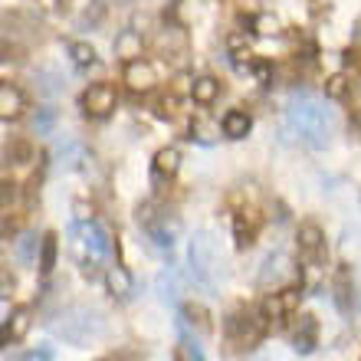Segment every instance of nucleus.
Returning a JSON list of instances; mask_svg holds the SVG:
<instances>
[{
	"label": "nucleus",
	"instance_id": "nucleus-1",
	"mask_svg": "<svg viewBox=\"0 0 361 361\" xmlns=\"http://www.w3.org/2000/svg\"><path fill=\"white\" fill-rule=\"evenodd\" d=\"M286 132L295 135L312 152H322L332 142V112L312 95H293L286 105Z\"/></svg>",
	"mask_w": 361,
	"mask_h": 361
},
{
	"label": "nucleus",
	"instance_id": "nucleus-2",
	"mask_svg": "<svg viewBox=\"0 0 361 361\" xmlns=\"http://www.w3.org/2000/svg\"><path fill=\"white\" fill-rule=\"evenodd\" d=\"M188 259H190V276H194V283H200L207 293H220V286H224V257H220L217 250V240L210 237V233H194L188 247Z\"/></svg>",
	"mask_w": 361,
	"mask_h": 361
},
{
	"label": "nucleus",
	"instance_id": "nucleus-3",
	"mask_svg": "<svg viewBox=\"0 0 361 361\" xmlns=\"http://www.w3.org/2000/svg\"><path fill=\"white\" fill-rule=\"evenodd\" d=\"M53 332L63 338V342L76 345V348H86V345L99 342L105 335V322L102 315L92 312V309H66L59 315V322H53Z\"/></svg>",
	"mask_w": 361,
	"mask_h": 361
},
{
	"label": "nucleus",
	"instance_id": "nucleus-4",
	"mask_svg": "<svg viewBox=\"0 0 361 361\" xmlns=\"http://www.w3.org/2000/svg\"><path fill=\"white\" fill-rule=\"evenodd\" d=\"M115 102H118V95L109 82H95L82 92V112L92 115V118H105V115L115 112Z\"/></svg>",
	"mask_w": 361,
	"mask_h": 361
},
{
	"label": "nucleus",
	"instance_id": "nucleus-5",
	"mask_svg": "<svg viewBox=\"0 0 361 361\" xmlns=\"http://www.w3.org/2000/svg\"><path fill=\"white\" fill-rule=\"evenodd\" d=\"M82 237V243H86L89 250V259L92 263H102V259H109V250H112V243H109V233H105V227H99L95 220H86V224H76L73 227Z\"/></svg>",
	"mask_w": 361,
	"mask_h": 361
},
{
	"label": "nucleus",
	"instance_id": "nucleus-6",
	"mask_svg": "<svg viewBox=\"0 0 361 361\" xmlns=\"http://www.w3.org/2000/svg\"><path fill=\"white\" fill-rule=\"evenodd\" d=\"M125 86L132 89V92H152L154 86H158V69L148 63V59H132V63H125Z\"/></svg>",
	"mask_w": 361,
	"mask_h": 361
},
{
	"label": "nucleus",
	"instance_id": "nucleus-7",
	"mask_svg": "<svg viewBox=\"0 0 361 361\" xmlns=\"http://www.w3.org/2000/svg\"><path fill=\"white\" fill-rule=\"evenodd\" d=\"M289 273H293L289 257H286L283 250H276V253H269V257L263 259V269H259V286H279Z\"/></svg>",
	"mask_w": 361,
	"mask_h": 361
},
{
	"label": "nucleus",
	"instance_id": "nucleus-8",
	"mask_svg": "<svg viewBox=\"0 0 361 361\" xmlns=\"http://www.w3.org/2000/svg\"><path fill=\"white\" fill-rule=\"evenodd\" d=\"M145 230H148V237H152L161 250H171V247H174V240H178L180 224H178L174 217H168V214H161V217H154Z\"/></svg>",
	"mask_w": 361,
	"mask_h": 361
},
{
	"label": "nucleus",
	"instance_id": "nucleus-9",
	"mask_svg": "<svg viewBox=\"0 0 361 361\" xmlns=\"http://www.w3.org/2000/svg\"><path fill=\"white\" fill-rule=\"evenodd\" d=\"M142 47H145V39L138 30H122L118 37H115L112 49H115V56L122 59V63H132V59H142Z\"/></svg>",
	"mask_w": 361,
	"mask_h": 361
},
{
	"label": "nucleus",
	"instance_id": "nucleus-10",
	"mask_svg": "<svg viewBox=\"0 0 361 361\" xmlns=\"http://www.w3.org/2000/svg\"><path fill=\"white\" fill-rule=\"evenodd\" d=\"M315 345H319V322H315L312 315H302L299 329L293 335V348L299 355H309V352H315Z\"/></svg>",
	"mask_w": 361,
	"mask_h": 361
},
{
	"label": "nucleus",
	"instance_id": "nucleus-11",
	"mask_svg": "<svg viewBox=\"0 0 361 361\" xmlns=\"http://www.w3.org/2000/svg\"><path fill=\"white\" fill-rule=\"evenodd\" d=\"M23 92H20L17 86H10V82H4L0 86V118L4 122H13V118H20L23 115Z\"/></svg>",
	"mask_w": 361,
	"mask_h": 361
},
{
	"label": "nucleus",
	"instance_id": "nucleus-12",
	"mask_svg": "<svg viewBox=\"0 0 361 361\" xmlns=\"http://www.w3.org/2000/svg\"><path fill=\"white\" fill-rule=\"evenodd\" d=\"M154 180H171L174 174H178L180 168V148H174V145H168V148H161V152L154 154Z\"/></svg>",
	"mask_w": 361,
	"mask_h": 361
},
{
	"label": "nucleus",
	"instance_id": "nucleus-13",
	"mask_svg": "<svg viewBox=\"0 0 361 361\" xmlns=\"http://www.w3.org/2000/svg\"><path fill=\"white\" fill-rule=\"evenodd\" d=\"M105 286H109V293H112L115 299H128V295L135 293V279L125 267H109L105 269Z\"/></svg>",
	"mask_w": 361,
	"mask_h": 361
},
{
	"label": "nucleus",
	"instance_id": "nucleus-14",
	"mask_svg": "<svg viewBox=\"0 0 361 361\" xmlns=\"http://www.w3.org/2000/svg\"><path fill=\"white\" fill-rule=\"evenodd\" d=\"M86 161H92V158H89L86 154V148H82V145L79 142H63L56 148V164L59 168H63V171H73V168H82V164Z\"/></svg>",
	"mask_w": 361,
	"mask_h": 361
},
{
	"label": "nucleus",
	"instance_id": "nucleus-15",
	"mask_svg": "<svg viewBox=\"0 0 361 361\" xmlns=\"http://www.w3.org/2000/svg\"><path fill=\"white\" fill-rule=\"evenodd\" d=\"M224 135L227 138H247L250 128H253V118H250V112H243V109H230L227 115H224Z\"/></svg>",
	"mask_w": 361,
	"mask_h": 361
},
{
	"label": "nucleus",
	"instance_id": "nucleus-16",
	"mask_svg": "<svg viewBox=\"0 0 361 361\" xmlns=\"http://www.w3.org/2000/svg\"><path fill=\"white\" fill-rule=\"evenodd\" d=\"M220 95V82L214 76H197L190 82V99L197 105H214Z\"/></svg>",
	"mask_w": 361,
	"mask_h": 361
},
{
	"label": "nucleus",
	"instance_id": "nucleus-17",
	"mask_svg": "<svg viewBox=\"0 0 361 361\" xmlns=\"http://www.w3.org/2000/svg\"><path fill=\"white\" fill-rule=\"evenodd\" d=\"M30 322H33V312H30V309H23V305H20V309H13L7 329H4V338H13V342H20V338L30 332Z\"/></svg>",
	"mask_w": 361,
	"mask_h": 361
},
{
	"label": "nucleus",
	"instance_id": "nucleus-18",
	"mask_svg": "<svg viewBox=\"0 0 361 361\" xmlns=\"http://www.w3.org/2000/svg\"><path fill=\"white\" fill-rule=\"evenodd\" d=\"M322 240H325V233L319 224H302V227H299V250L309 253V257H315V253L322 250Z\"/></svg>",
	"mask_w": 361,
	"mask_h": 361
},
{
	"label": "nucleus",
	"instance_id": "nucleus-19",
	"mask_svg": "<svg viewBox=\"0 0 361 361\" xmlns=\"http://www.w3.org/2000/svg\"><path fill=\"white\" fill-rule=\"evenodd\" d=\"M197 13H200V0H174L171 17H174V23H178V27H188Z\"/></svg>",
	"mask_w": 361,
	"mask_h": 361
},
{
	"label": "nucleus",
	"instance_id": "nucleus-20",
	"mask_svg": "<svg viewBox=\"0 0 361 361\" xmlns=\"http://www.w3.org/2000/svg\"><path fill=\"white\" fill-rule=\"evenodd\" d=\"M250 27H253L257 37H276V33H279V17L269 13V10H263V13H257V17L250 20Z\"/></svg>",
	"mask_w": 361,
	"mask_h": 361
},
{
	"label": "nucleus",
	"instance_id": "nucleus-21",
	"mask_svg": "<svg viewBox=\"0 0 361 361\" xmlns=\"http://www.w3.org/2000/svg\"><path fill=\"white\" fill-rule=\"evenodd\" d=\"M69 56H73V63L82 69L95 66V49L92 43H86V39H76V43H69Z\"/></svg>",
	"mask_w": 361,
	"mask_h": 361
},
{
	"label": "nucleus",
	"instance_id": "nucleus-22",
	"mask_svg": "<svg viewBox=\"0 0 361 361\" xmlns=\"http://www.w3.org/2000/svg\"><path fill=\"white\" fill-rule=\"evenodd\" d=\"M53 267H56V237L49 233V237H43V243H39V273L49 276Z\"/></svg>",
	"mask_w": 361,
	"mask_h": 361
},
{
	"label": "nucleus",
	"instance_id": "nucleus-23",
	"mask_svg": "<svg viewBox=\"0 0 361 361\" xmlns=\"http://www.w3.org/2000/svg\"><path fill=\"white\" fill-rule=\"evenodd\" d=\"M263 315H267L269 322H283L286 315H289V305H286L283 293H273L267 302H263Z\"/></svg>",
	"mask_w": 361,
	"mask_h": 361
},
{
	"label": "nucleus",
	"instance_id": "nucleus-24",
	"mask_svg": "<svg viewBox=\"0 0 361 361\" xmlns=\"http://www.w3.org/2000/svg\"><path fill=\"white\" fill-rule=\"evenodd\" d=\"M161 49H168V53H184V47H188V37H184V27H171L168 33H161Z\"/></svg>",
	"mask_w": 361,
	"mask_h": 361
},
{
	"label": "nucleus",
	"instance_id": "nucleus-25",
	"mask_svg": "<svg viewBox=\"0 0 361 361\" xmlns=\"http://www.w3.org/2000/svg\"><path fill=\"white\" fill-rule=\"evenodd\" d=\"M348 89H352V82H348L345 73H335V76L325 79V95H329V99H345Z\"/></svg>",
	"mask_w": 361,
	"mask_h": 361
},
{
	"label": "nucleus",
	"instance_id": "nucleus-26",
	"mask_svg": "<svg viewBox=\"0 0 361 361\" xmlns=\"http://www.w3.org/2000/svg\"><path fill=\"white\" fill-rule=\"evenodd\" d=\"M174 361H204V352L197 348V342H190V338H180L178 348H174Z\"/></svg>",
	"mask_w": 361,
	"mask_h": 361
},
{
	"label": "nucleus",
	"instance_id": "nucleus-27",
	"mask_svg": "<svg viewBox=\"0 0 361 361\" xmlns=\"http://www.w3.org/2000/svg\"><path fill=\"white\" fill-rule=\"evenodd\" d=\"M17 257L23 259V263H33V257H37V237H33V233L17 240Z\"/></svg>",
	"mask_w": 361,
	"mask_h": 361
},
{
	"label": "nucleus",
	"instance_id": "nucleus-28",
	"mask_svg": "<svg viewBox=\"0 0 361 361\" xmlns=\"http://www.w3.org/2000/svg\"><path fill=\"white\" fill-rule=\"evenodd\" d=\"M233 237H237V250H247L250 243H253V230L247 227V220L243 217L233 220Z\"/></svg>",
	"mask_w": 361,
	"mask_h": 361
},
{
	"label": "nucleus",
	"instance_id": "nucleus-29",
	"mask_svg": "<svg viewBox=\"0 0 361 361\" xmlns=\"http://www.w3.org/2000/svg\"><path fill=\"white\" fill-rule=\"evenodd\" d=\"M53 125H56V112H53V109H39L37 122H33L37 135H49V132H53Z\"/></svg>",
	"mask_w": 361,
	"mask_h": 361
},
{
	"label": "nucleus",
	"instance_id": "nucleus-30",
	"mask_svg": "<svg viewBox=\"0 0 361 361\" xmlns=\"http://www.w3.org/2000/svg\"><path fill=\"white\" fill-rule=\"evenodd\" d=\"M190 138H194V142H200V145H210V142H214V125H210V122H194V125H190Z\"/></svg>",
	"mask_w": 361,
	"mask_h": 361
},
{
	"label": "nucleus",
	"instance_id": "nucleus-31",
	"mask_svg": "<svg viewBox=\"0 0 361 361\" xmlns=\"http://www.w3.org/2000/svg\"><path fill=\"white\" fill-rule=\"evenodd\" d=\"M184 315H188L190 322H197V329L204 335L210 332V322H207V312H204V309H200V305H184Z\"/></svg>",
	"mask_w": 361,
	"mask_h": 361
},
{
	"label": "nucleus",
	"instance_id": "nucleus-32",
	"mask_svg": "<svg viewBox=\"0 0 361 361\" xmlns=\"http://www.w3.org/2000/svg\"><path fill=\"white\" fill-rule=\"evenodd\" d=\"M158 289H161V299H168V302H174V299H178V293H174V283L168 279V273L158 276Z\"/></svg>",
	"mask_w": 361,
	"mask_h": 361
},
{
	"label": "nucleus",
	"instance_id": "nucleus-33",
	"mask_svg": "<svg viewBox=\"0 0 361 361\" xmlns=\"http://www.w3.org/2000/svg\"><path fill=\"white\" fill-rule=\"evenodd\" d=\"M227 47L233 49V53H243V49L250 47V39L243 37V33H230V39H227Z\"/></svg>",
	"mask_w": 361,
	"mask_h": 361
},
{
	"label": "nucleus",
	"instance_id": "nucleus-34",
	"mask_svg": "<svg viewBox=\"0 0 361 361\" xmlns=\"http://www.w3.org/2000/svg\"><path fill=\"white\" fill-rule=\"evenodd\" d=\"M253 76H257L263 86H269V63H253Z\"/></svg>",
	"mask_w": 361,
	"mask_h": 361
},
{
	"label": "nucleus",
	"instance_id": "nucleus-35",
	"mask_svg": "<svg viewBox=\"0 0 361 361\" xmlns=\"http://www.w3.org/2000/svg\"><path fill=\"white\" fill-rule=\"evenodd\" d=\"M73 210H76V224H86V220H92V207H89V204H82V200H79Z\"/></svg>",
	"mask_w": 361,
	"mask_h": 361
},
{
	"label": "nucleus",
	"instance_id": "nucleus-36",
	"mask_svg": "<svg viewBox=\"0 0 361 361\" xmlns=\"http://www.w3.org/2000/svg\"><path fill=\"white\" fill-rule=\"evenodd\" d=\"M23 361H49V355H47V352H30Z\"/></svg>",
	"mask_w": 361,
	"mask_h": 361
},
{
	"label": "nucleus",
	"instance_id": "nucleus-37",
	"mask_svg": "<svg viewBox=\"0 0 361 361\" xmlns=\"http://www.w3.org/2000/svg\"><path fill=\"white\" fill-rule=\"evenodd\" d=\"M59 4H69V0H59Z\"/></svg>",
	"mask_w": 361,
	"mask_h": 361
}]
</instances>
